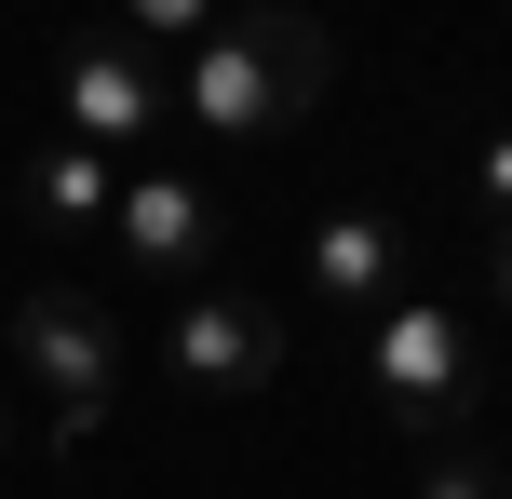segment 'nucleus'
I'll return each mask as SVG.
<instances>
[{
  "label": "nucleus",
  "mask_w": 512,
  "mask_h": 499,
  "mask_svg": "<svg viewBox=\"0 0 512 499\" xmlns=\"http://www.w3.org/2000/svg\"><path fill=\"white\" fill-rule=\"evenodd\" d=\"M324 81H337L324 14H310V0H243V14H216L203 41H189L176 108L203 135H283L297 108H324Z\"/></svg>",
  "instance_id": "f257e3e1"
},
{
  "label": "nucleus",
  "mask_w": 512,
  "mask_h": 499,
  "mask_svg": "<svg viewBox=\"0 0 512 499\" xmlns=\"http://www.w3.org/2000/svg\"><path fill=\"white\" fill-rule=\"evenodd\" d=\"M364 392H378L391 432L445 446V432L486 419V351H472V324L445 311V297H391V311L364 324Z\"/></svg>",
  "instance_id": "f03ea898"
},
{
  "label": "nucleus",
  "mask_w": 512,
  "mask_h": 499,
  "mask_svg": "<svg viewBox=\"0 0 512 499\" xmlns=\"http://www.w3.org/2000/svg\"><path fill=\"white\" fill-rule=\"evenodd\" d=\"M14 351H27V378H41V446H81V432L108 419V392H122V338H108V311L81 284H41V297H14Z\"/></svg>",
  "instance_id": "7ed1b4c3"
},
{
  "label": "nucleus",
  "mask_w": 512,
  "mask_h": 499,
  "mask_svg": "<svg viewBox=\"0 0 512 499\" xmlns=\"http://www.w3.org/2000/svg\"><path fill=\"white\" fill-rule=\"evenodd\" d=\"M162 108H176V81H162V54L135 41V27H95V41H68V68H54V122L81 135V149H149Z\"/></svg>",
  "instance_id": "20e7f679"
},
{
  "label": "nucleus",
  "mask_w": 512,
  "mask_h": 499,
  "mask_svg": "<svg viewBox=\"0 0 512 499\" xmlns=\"http://www.w3.org/2000/svg\"><path fill=\"white\" fill-rule=\"evenodd\" d=\"M108 230H122V257L149 270V284H203V270H216V203H203V176H176V162L122 176Z\"/></svg>",
  "instance_id": "39448f33"
},
{
  "label": "nucleus",
  "mask_w": 512,
  "mask_h": 499,
  "mask_svg": "<svg viewBox=\"0 0 512 499\" xmlns=\"http://www.w3.org/2000/svg\"><path fill=\"white\" fill-rule=\"evenodd\" d=\"M162 365H176L189 392H270L283 324L256 311V297H176V324H162Z\"/></svg>",
  "instance_id": "423d86ee"
},
{
  "label": "nucleus",
  "mask_w": 512,
  "mask_h": 499,
  "mask_svg": "<svg viewBox=\"0 0 512 499\" xmlns=\"http://www.w3.org/2000/svg\"><path fill=\"white\" fill-rule=\"evenodd\" d=\"M391 284H405V216L337 203L324 230H310V297H324V324H378Z\"/></svg>",
  "instance_id": "0eeeda50"
},
{
  "label": "nucleus",
  "mask_w": 512,
  "mask_h": 499,
  "mask_svg": "<svg viewBox=\"0 0 512 499\" xmlns=\"http://www.w3.org/2000/svg\"><path fill=\"white\" fill-rule=\"evenodd\" d=\"M27 216H41V230H95V216L108 203H122V176H108V149H81V135H68V149H41V162H27Z\"/></svg>",
  "instance_id": "6e6552de"
},
{
  "label": "nucleus",
  "mask_w": 512,
  "mask_h": 499,
  "mask_svg": "<svg viewBox=\"0 0 512 499\" xmlns=\"http://www.w3.org/2000/svg\"><path fill=\"white\" fill-rule=\"evenodd\" d=\"M418 499H499V459L472 432H445V446H418Z\"/></svg>",
  "instance_id": "1a4fd4ad"
},
{
  "label": "nucleus",
  "mask_w": 512,
  "mask_h": 499,
  "mask_svg": "<svg viewBox=\"0 0 512 499\" xmlns=\"http://www.w3.org/2000/svg\"><path fill=\"white\" fill-rule=\"evenodd\" d=\"M122 27H135V41H203L216 0H122Z\"/></svg>",
  "instance_id": "9d476101"
},
{
  "label": "nucleus",
  "mask_w": 512,
  "mask_h": 499,
  "mask_svg": "<svg viewBox=\"0 0 512 499\" xmlns=\"http://www.w3.org/2000/svg\"><path fill=\"white\" fill-rule=\"evenodd\" d=\"M472 203H486V216H512V122L486 135V162H472Z\"/></svg>",
  "instance_id": "9b49d317"
},
{
  "label": "nucleus",
  "mask_w": 512,
  "mask_h": 499,
  "mask_svg": "<svg viewBox=\"0 0 512 499\" xmlns=\"http://www.w3.org/2000/svg\"><path fill=\"white\" fill-rule=\"evenodd\" d=\"M486 297L512 311V216H486Z\"/></svg>",
  "instance_id": "f8f14e48"
},
{
  "label": "nucleus",
  "mask_w": 512,
  "mask_h": 499,
  "mask_svg": "<svg viewBox=\"0 0 512 499\" xmlns=\"http://www.w3.org/2000/svg\"><path fill=\"white\" fill-rule=\"evenodd\" d=\"M0 446H14V405H0Z\"/></svg>",
  "instance_id": "ddd939ff"
},
{
  "label": "nucleus",
  "mask_w": 512,
  "mask_h": 499,
  "mask_svg": "<svg viewBox=\"0 0 512 499\" xmlns=\"http://www.w3.org/2000/svg\"><path fill=\"white\" fill-rule=\"evenodd\" d=\"M499 499H512V473H499Z\"/></svg>",
  "instance_id": "4468645a"
}]
</instances>
